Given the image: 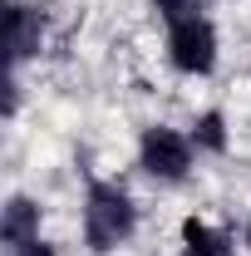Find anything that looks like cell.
Masks as SVG:
<instances>
[{"mask_svg": "<svg viewBox=\"0 0 251 256\" xmlns=\"http://www.w3.org/2000/svg\"><path fill=\"white\" fill-rule=\"evenodd\" d=\"M246 252H251V217H246Z\"/></svg>", "mask_w": 251, "mask_h": 256, "instance_id": "cell-10", "label": "cell"}, {"mask_svg": "<svg viewBox=\"0 0 251 256\" xmlns=\"http://www.w3.org/2000/svg\"><path fill=\"white\" fill-rule=\"evenodd\" d=\"M178 256H236V236L207 217H182L178 226Z\"/></svg>", "mask_w": 251, "mask_h": 256, "instance_id": "cell-6", "label": "cell"}, {"mask_svg": "<svg viewBox=\"0 0 251 256\" xmlns=\"http://www.w3.org/2000/svg\"><path fill=\"white\" fill-rule=\"evenodd\" d=\"M168 64L188 79H207L222 60V34L217 25L202 15V20H182V25H168Z\"/></svg>", "mask_w": 251, "mask_h": 256, "instance_id": "cell-3", "label": "cell"}, {"mask_svg": "<svg viewBox=\"0 0 251 256\" xmlns=\"http://www.w3.org/2000/svg\"><path fill=\"white\" fill-rule=\"evenodd\" d=\"M153 15L162 25H182V20H202L207 15V0H148Z\"/></svg>", "mask_w": 251, "mask_h": 256, "instance_id": "cell-8", "label": "cell"}, {"mask_svg": "<svg viewBox=\"0 0 251 256\" xmlns=\"http://www.w3.org/2000/svg\"><path fill=\"white\" fill-rule=\"evenodd\" d=\"M5 256H60V252H54V246H50V242L40 236V242H30V246H20V252H5Z\"/></svg>", "mask_w": 251, "mask_h": 256, "instance_id": "cell-9", "label": "cell"}, {"mask_svg": "<svg viewBox=\"0 0 251 256\" xmlns=\"http://www.w3.org/2000/svg\"><path fill=\"white\" fill-rule=\"evenodd\" d=\"M40 222H44L40 202L25 197V192H10L5 207H0V242H5V252H20V246L40 242Z\"/></svg>", "mask_w": 251, "mask_h": 256, "instance_id": "cell-5", "label": "cell"}, {"mask_svg": "<svg viewBox=\"0 0 251 256\" xmlns=\"http://www.w3.org/2000/svg\"><path fill=\"white\" fill-rule=\"evenodd\" d=\"M192 143H197V153H226V148H232L226 114H222V108H207V114H197V124H192Z\"/></svg>", "mask_w": 251, "mask_h": 256, "instance_id": "cell-7", "label": "cell"}, {"mask_svg": "<svg viewBox=\"0 0 251 256\" xmlns=\"http://www.w3.org/2000/svg\"><path fill=\"white\" fill-rule=\"evenodd\" d=\"M79 226H84V246L94 256H114L138 232V202H133V192L124 182H114V178H89Z\"/></svg>", "mask_w": 251, "mask_h": 256, "instance_id": "cell-1", "label": "cell"}, {"mask_svg": "<svg viewBox=\"0 0 251 256\" xmlns=\"http://www.w3.org/2000/svg\"><path fill=\"white\" fill-rule=\"evenodd\" d=\"M40 44H44V10L10 0L5 5V60H10V69H20L30 54H40Z\"/></svg>", "mask_w": 251, "mask_h": 256, "instance_id": "cell-4", "label": "cell"}, {"mask_svg": "<svg viewBox=\"0 0 251 256\" xmlns=\"http://www.w3.org/2000/svg\"><path fill=\"white\" fill-rule=\"evenodd\" d=\"M138 168L162 182V188H178V182H188L192 168H197V143H192V133L172 124H148L138 133Z\"/></svg>", "mask_w": 251, "mask_h": 256, "instance_id": "cell-2", "label": "cell"}]
</instances>
